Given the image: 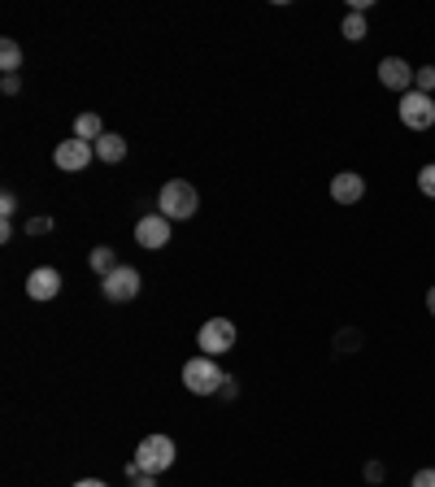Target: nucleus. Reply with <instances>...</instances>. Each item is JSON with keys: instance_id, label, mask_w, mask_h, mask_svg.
<instances>
[{"instance_id": "b1692460", "label": "nucleus", "mask_w": 435, "mask_h": 487, "mask_svg": "<svg viewBox=\"0 0 435 487\" xmlns=\"http://www.w3.org/2000/svg\"><path fill=\"white\" fill-rule=\"evenodd\" d=\"M366 483H383V466H379V462L366 466Z\"/></svg>"}, {"instance_id": "a878e982", "label": "nucleus", "mask_w": 435, "mask_h": 487, "mask_svg": "<svg viewBox=\"0 0 435 487\" xmlns=\"http://www.w3.org/2000/svg\"><path fill=\"white\" fill-rule=\"evenodd\" d=\"M427 309H431V318H435V288L427 292Z\"/></svg>"}, {"instance_id": "20e7f679", "label": "nucleus", "mask_w": 435, "mask_h": 487, "mask_svg": "<svg viewBox=\"0 0 435 487\" xmlns=\"http://www.w3.org/2000/svg\"><path fill=\"white\" fill-rule=\"evenodd\" d=\"M236 340H239V331L231 318H209V322H200L197 349L205 352V357H222V352L236 349Z\"/></svg>"}, {"instance_id": "ddd939ff", "label": "nucleus", "mask_w": 435, "mask_h": 487, "mask_svg": "<svg viewBox=\"0 0 435 487\" xmlns=\"http://www.w3.org/2000/svg\"><path fill=\"white\" fill-rule=\"evenodd\" d=\"M100 136H105V122H100V114H79V117H75V139L96 144Z\"/></svg>"}, {"instance_id": "1a4fd4ad", "label": "nucleus", "mask_w": 435, "mask_h": 487, "mask_svg": "<svg viewBox=\"0 0 435 487\" xmlns=\"http://www.w3.org/2000/svg\"><path fill=\"white\" fill-rule=\"evenodd\" d=\"M379 83L388 92H414V70L405 57H383L379 61Z\"/></svg>"}, {"instance_id": "f03ea898", "label": "nucleus", "mask_w": 435, "mask_h": 487, "mask_svg": "<svg viewBox=\"0 0 435 487\" xmlns=\"http://www.w3.org/2000/svg\"><path fill=\"white\" fill-rule=\"evenodd\" d=\"M175 457H178V449L170 435H144L131 462H136L139 474H166V470L175 466Z\"/></svg>"}, {"instance_id": "5701e85b", "label": "nucleus", "mask_w": 435, "mask_h": 487, "mask_svg": "<svg viewBox=\"0 0 435 487\" xmlns=\"http://www.w3.org/2000/svg\"><path fill=\"white\" fill-rule=\"evenodd\" d=\"M414 487H435V470H418V474H414Z\"/></svg>"}, {"instance_id": "6e6552de", "label": "nucleus", "mask_w": 435, "mask_h": 487, "mask_svg": "<svg viewBox=\"0 0 435 487\" xmlns=\"http://www.w3.org/2000/svg\"><path fill=\"white\" fill-rule=\"evenodd\" d=\"M170 227H175V222H166L161 214H144L136 222V244L139 249H148V253H157V249L170 244Z\"/></svg>"}, {"instance_id": "aec40b11", "label": "nucleus", "mask_w": 435, "mask_h": 487, "mask_svg": "<svg viewBox=\"0 0 435 487\" xmlns=\"http://www.w3.org/2000/svg\"><path fill=\"white\" fill-rule=\"evenodd\" d=\"M53 231V218H26V235H48Z\"/></svg>"}, {"instance_id": "423d86ee", "label": "nucleus", "mask_w": 435, "mask_h": 487, "mask_svg": "<svg viewBox=\"0 0 435 487\" xmlns=\"http://www.w3.org/2000/svg\"><path fill=\"white\" fill-rule=\"evenodd\" d=\"M92 157H96V144H87V139H61L57 148H53V166L66 170V175H79L92 166Z\"/></svg>"}, {"instance_id": "0eeeda50", "label": "nucleus", "mask_w": 435, "mask_h": 487, "mask_svg": "<svg viewBox=\"0 0 435 487\" xmlns=\"http://www.w3.org/2000/svg\"><path fill=\"white\" fill-rule=\"evenodd\" d=\"M400 122L410 131H431L435 127V100L427 92H405L400 96Z\"/></svg>"}, {"instance_id": "a211bd4d", "label": "nucleus", "mask_w": 435, "mask_h": 487, "mask_svg": "<svg viewBox=\"0 0 435 487\" xmlns=\"http://www.w3.org/2000/svg\"><path fill=\"white\" fill-rule=\"evenodd\" d=\"M418 192H422V196H431V200H435V161H431V166H422V170H418Z\"/></svg>"}, {"instance_id": "6ab92c4d", "label": "nucleus", "mask_w": 435, "mask_h": 487, "mask_svg": "<svg viewBox=\"0 0 435 487\" xmlns=\"http://www.w3.org/2000/svg\"><path fill=\"white\" fill-rule=\"evenodd\" d=\"M14 214H18V196L5 192L0 196V218H5V222H14Z\"/></svg>"}, {"instance_id": "f257e3e1", "label": "nucleus", "mask_w": 435, "mask_h": 487, "mask_svg": "<svg viewBox=\"0 0 435 487\" xmlns=\"http://www.w3.org/2000/svg\"><path fill=\"white\" fill-rule=\"evenodd\" d=\"M157 209L166 222H187V218H197V209H200V192L187 178H170L157 192Z\"/></svg>"}, {"instance_id": "f3484780", "label": "nucleus", "mask_w": 435, "mask_h": 487, "mask_svg": "<svg viewBox=\"0 0 435 487\" xmlns=\"http://www.w3.org/2000/svg\"><path fill=\"white\" fill-rule=\"evenodd\" d=\"M414 92H427V96L435 92V66H418L414 70Z\"/></svg>"}, {"instance_id": "9d476101", "label": "nucleus", "mask_w": 435, "mask_h": 487, "mask_svg": "<svg viewBox=\"0 0 435 487\" xmlns=\"http://www.w3.org/2000/svg\"><path fill=\"white\" fill-rule=\"evenodd\" d=\"M26 296L31 300H53V296H61V270H53V266H40V270L26 274Z\"/></svg>"}, {"instance_id": "4be33fe9", "label": "nucleus", "mask_w": 435, "mask_h": 487, "mask_svg": "<svg viewBox=\"0 0 435 487\" xmlns=\"http://www.w3.org/2000/svg\"><path fill=\"white\" fill-rule=\"evenodd\" d=\"M218 396H222V401H236V396H239V383L231 379V374H227V383H222V391H218Z\"/></svg>"}, {"instance_id": "7ed1b4c3", "label": "nucleus", "mask_w": 435, "mask_h": 487, "mask_svg": "<svg viewBox=\"0 0 435 487\" xmlns=\"http://www.w3.org/2000/svg\"><path fill=\"white\" fill-rule=\"evenodd\" d=\"M222 383H227V370L218 366L214 357H205V352L183 366V388L192 391V396H218Z\"/></svg>"}, {"instance_id": "412c9836", "label": "nucleus", "mask_w": 435, "mask_h": 487, "mask_svg": "<svg viewBox=\"0 0 435 487\" xmlns=\"http://www.w3.org/2000/svg\"><path fill=\"white\" fill-rule=\"evenodd\" d=\"M0 92H5V96H18V92H22V78L18 75H5V78H0Z\"/></svg>"}, {"instance_id": "f8f14e48", "label": "nucleus", "mask_w": 435, "mask_h": 487, "mask_svg": "<svg viewBox=\"0 0 435 487\" xmlns=\"http://www.w3.org/2000/svg\"><path fill=\"white\" fill-rule=\"evenodd\" d=\"M96 157L105 161V166H118L122 157H126V139L114 136V131H105V136L96 139Z\"/></svg>"}, {"instance_id": "4468645a", "label": "nucleus", "mask_w": 435, "mask_h": 487, "mask_svg": "<svg viewBox=\"0 0 435 487\" xmlns=\"http://www.w3.org/2000/svg\"><path fill=\"white\" fill-rule=\"evenodd\" d=\"M87 266H92V274H96V279H105V274L118 270V257H114V249H105V244H100V249H92Z\"/></svg>"}, {"instance_id": "2eb2a0df", "label": "nucleus", "mask_w": 435, "mask_h": 487, "mask_svg": "<svg viewBox=\"0 0 435 487\" xmlns=\"http://www.w3.org/2000/svg\"><path fill=\"white\" fill-rule=\"evenodd\" d=\"M0 70H5V75H18L22 70V48L14 44V39L0 44Z\"/></svg>"}, {"instance_id": "9b49d317", "label": "nucleus", "mask_w": 435, "mask_h": 487, "mask_svg": "<svg viewBox=\"0 0 435 487\" xmlns=\"http://www.w3.org/2000/svg\"><path fill=\"white\" fill-rule=\"evenodd\" d=\"M366 196V178L353 175V170H339L336 178H331V200L336 205H357Z\"/></svg>"}, {"instance_id": "393cba45", "label": "nucleus", "mask_w": 435, "mask_h": 487, "mask_svg": "<svg viewBox=\"0 0 435 487\" xmlns=\"http://www.w3.org/2000/svg\"><path fill=\"white\" fill-rule=\"evenodd\" d=\"M75 487H109V483H100V479H79Z\"/></svg>"}, {"instance_id": "39448f33", "label": "nucleus", "mask_w": 435, "mask_h": 487, "mask_svg": "<svg viewBox=\"0 0 435 487\" xmlns=\"http://www.w3.org/2000/svg\"><path fill=\"white\" fill-rule=\"evenodd\" d=\"M139 288H144V279H139L136 266H118L114 274H105V279H100V292H105V300H114V305L136 300Z\"/></svg>"}, {"instance_id": "dca6fc26", "label": "nucleus", "mask_w": 435, "mask_h": 487, "mask_svg": "<svg viewBox=\"0 0 435 487\" xmlns=\"http://www.w3.org/2000/svg\"><path fill=\"white\" fill-rule=\"evenodd\" d=\"M344 39H353V44L366 39V14H353V9H349V18H344Z\"/></svg>"}]
</instances>
